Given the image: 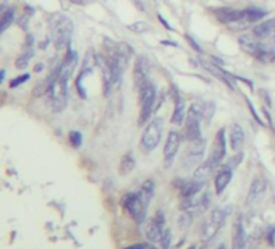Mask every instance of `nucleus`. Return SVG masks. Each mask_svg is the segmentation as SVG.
<instances>
[{"instance_id": "1", "label": "nucleus", "mask_w": 275, "mask_h": 249, "mask_svg": "<svg viewBox=\"0 0 275 249\" xmlns=\"http://www.w3.org/2000/svg\"><path fill=\"white\" fill-rule=\"evenodd\" d=\"M241 49L256 57L257 60L264 63H271L275 60V39H259L254 34H245L240 36Z\"/></svg>"}, {"instance_id": "2", "label": "nucleus", "mask_w": 275, "mask_h": 249, "mask_svg": "<svg viewBox=\"0 0 275 249\" xmlns=\"http://www.w3.org/2000/svg\"><path fill=\"white\" fill-rule=\"evenodd\" d=\"M52 28V41L59 50L70 47L71 34H73V21L65 15H55L50 23Z\"/></svg>"}, {"instance_id": "3", "label": "nucleus", "mask_w": 275, "mask_h": 249, "mask_svg": "<svg viewBox=\"0 0 275 249\" xmlns=\"http://www.w3.org/2000/svg\"><path fill=\"white\" fill-rule=\"evenodd\" d=\"M227 209H222V207H215L214 210H210L209 217L203 222V225H201V230H199V235H201V240L204 243H209L212 241L214 238L217 236V233H219L222 228H224L225 222H227Z\"/></svg>"}, {"instance_id": "4", "label": "nucleus", "mask_w": 275, "mask_h": 249, "mask_svg": "<svg viewBox=\"0 0 275 249\" xmlns=\"http://www.w3.org/2000/svg\"><path fill=\"white\" fill-rule=\"evenodd\" d=\"M139 100H141V109H139V118H138V123L141 126L146 125L147 121H149L151 115L154 113V109L157 110L156 107V100H157V89L152 83H146L144 86L141 89V96H139Z\"/></svg>"}, {"instance_id": "5", "label": "nucleus", "mask_w": 275, "mask_h": 249, "mask_svg": "<svg viewBox=\"0 0 275 249\" xmlns=\"http://www.w3.org/2000/svg\"><path fill=\"white\" fill-rule=\"evenodd\" d=\"M162 133H163V118H154L146 126L144 133L141 136V142H139L141 149L147 154L154 151L162 139Z\"/></svg>"}, {"instance_id": "6", "label": "nucleus", "mask_w": 275, "mask_h": 249, "mask_svg": "<svg viewBox=\"0 0 275 249\" xmlns=\"http://www.w3.org/2000/svg\"><path fill=\"white\" fill-rule=\"evenodd\" d=\"M121 204L126 209V212L133 217V220L136 222L138 225H142V222L146 220L147 210H149V205H147L144 201L141 199L139 193H128L123 196L121 199Z\"/></svg>"}, {"instance_id": "7", "label": "nucleus", "mask_w": 275, "mask_h": 249, "mask_svg": "<svg viewBox=\"0 0 275 249\" xmlns=\"http://www.w3.org/2000/svg\"><path fill=\"white\" fill-rule=\"evenodd\" d=\"M201 118H203V112H201L199 105H191L184 118V137L191 142L199 139L201 136Z\"/></svg>"}, {"instance_id": "8", "label": "nucleus", "mask_w": 275, "mask_h": 249, "mask_svg": "<svg viewBox=\"0 0 275 249\" xmlns=\"http://www.w3.org/2000/svg\"><path fill=\"white\" fill-rule=\"evenodd\" d=\"M49 97H50V105L55 112H62L67 107V99H68V81L63 79H57V81L49 88Z\"/></svg>"}, {"instance_id": "9", "label": "nucleus", "mask_w": 275, "mask_h": 249, "mask_svg": "<svg viewBox=\"0 0 275 249\" xmlns=\"http://www.w3.org/2000/svg\"><path fill=\"white\" fill-rule=\"evenodd\" d=\"M225 156H227V137H225V130L222 128V130L217 131L215 139H214V146H212V152H210L207 160L210 162V165L217 170V168H220V165L224 163Z\"/></svg>"}, {"instance_id": "10", "label": "nucleus", "mask_w": 275, "mask_h": 249, "mask_svg": "<svg viewBox=\"0 0 275 249\" xmlns=\"http://www.w3.org/2000/svg\"><path fill=\"white\" fill-rule=\"evenodd\" d=\"M206 151V141L204 137H199L196 141H191V146L188 147L186 154L183 157V167L184 168H194L198 167L204 157Z\"/></svg>"}, {"instance_id": "11", "label": "nucleus", "mask_w": 275, "mask_h": 249, "mask_svg": "<svg viewBox=\"0 0 275 249\" xmlns=\"http://www.w3.org/2000/svg\"><path fill=\"white\" fill-rule=\"evenodd\" d=\"M165 228H167V226H165V215H163L162 210H159L154 219H152L146 226L147 240H149L151 243H160L162 235H163V231H165Z\"/></svg>"}, {"instance_id": "12", "label": "nucleus", "mask_w": 275, "mask_h": 249, "mask_svg": "<svg viewBox=\"0 0 275 249\" xmlns=\"http://www.w3.org/2000/svg\"><path fill=\"white\" fill-rule=\"evenodd\" d=\"M180 146H182V135L178 131H170L165 141V147H163V160H165L167 168L172 167V162L175 160Z\"/></svg>"}, {"instance_id": "13", "label": "nucleus", "mask_w": 275, "mask_h": 249, "mask_svg": "<svg viewBox=\"0 0 275 249\" xmlns=\"http://www.w3.org/2000/svg\"><path fill=\"white\" fill-rule=\"evenodd\" d=\"M266 191H267L266 180H264V177H256L251 181L250 193H248V199H246L248 205H254L261 203L264 199V196H266Z\"/></svg>"}, {"instance_id": "14", "label": "nucleus", "mask_w": 275, "mask_h": 249, "mask_svg": "<svg viewBox=\"0 0 275 249\" xmlns=\"http://www.w3.org/2000/svg\"><path fill=\"white\" fill-rule=\"evenodd\" d=\"M78 67V54L73 49L68 47L67 49V55L63 58L62 62V67H60V79L63 81H70V78L73 75V71H75V68Z\"/></svg>"}, {"instance_id": "15", "label": "nucleus", "mask_w": 275, "mask_h": 249, "mask_svg": "<svg viewBox=\"0 0 275 249\" xmlns=\"http://www.w3.org/2000/svg\"><path fill=\"white\" fill-rule=\"evenodd\" d=\"M147 75H149V65H147V60L144 57H138L135 62V70H133V79H135V86L139 89H142L147 81Z\"/></svg>"}, {"instance_id": "16", "label": "nucleus", "mask_w": 275, "mask_h": 249, "mask_svg": "<svg viewBox=\"0 0 275 249\" xmlns=\"http://www.w3.org/2000/svg\"><path fill=\"white\" fill-rule=\"evenodd\" d=\"M231 177H233V168L229 165H222L219 168V172L215 173L214 178V184H215V193L217 194H224V191L227 189V186L231 181Z\"/></svg>"}, {"instance_id": "17", "label": "nucleus", "mask_w": 275, "mask_h": 249, "mask_svg": "<svg viewBox=\"0 0 275 249\" xmlns=\"http://www.w3.org/2000/svg\"><path fill=\"white\" fill-rule=\"evenodd\" d=\"M246 243L248 236L245 225H243V219L238 217L233 225V231H231V249H246Z\"/></svg>"}, {"instance_id": "18", "label": "nucleus", "mask_w": 275, "mask_h": 249, "mask_svg": "<svg viewBox=\"0 0 275 249\" xmlns=\"http://www.w3.org/2000/svg\"><path fill=\"white\" fill-rule=\"evenodd\" d=\"M214 13H215V17L225 24L236 23V21L245 18V10H238V8H225V7L224 8H215Z\"/></svg>"}, {"instance_id": "19", "label": "nucleus", "mask_w": 275, "mask_h": 249, "mask_svg": "<svg viewBox=\"0 0 275 249\" xmlns=\"http://www.w3.org/2000/svg\"><path fill=\"white\" fill-rule=\"evenodd\" d=\"M252 34L259 39H275V18L256 24L252 28Z\"/></svg>"}, {"instance_id": "20", "label": "nucleus", "mask_w": 275, "mask_h": 249, "mask_svg": "<svg viewBox=\"0 0 275 249\" xmlns=\"http://www.w3.org/2000/svg\"><path fill=\"white\" fill-rule=\"evenodd\" d=\"M206 184L196 181V180H186V181H182L180 184V193H182L183 199H189V198H196V196L203 191Z\"/></svg>"}, {"instance_id": "21", "label": "nucleus", "mask_w": 275, "mask_h": 249, "mask_svg": "<svg viewBox=\"0 0 275 249\" xmlns=\"http://www.w3.org/2000/svg\"><path fill=\"white\" fill-rule=\"evenodd\" d=\"M229 141H230V147L233 149L235 152H240V149L245 144V131L238 123H233L230 126V136H229Z\"/></svg>"}, {"instance_id": "22", "label": "nucleus", "mask_w": 275, "mask_h": 249, "mask_svg": "<svg viewBox=\"0 0 275 249\" xmlns=\"http://www.w3.org/2000/svg\"><path fill=\"white\" fill-rule=\"evenodd\" d=\"M203 67L206 68V70H209L212 75L217 78V79H220V81H224L227 86H229L230 89H235V83L231 81V78L229 73H225L224 70H220V65H214L212 62H203Z\"/></svg>"}, {"instance_id": "23", "label": "nucleus", "mask_w": 275, "mask_h": 249, "mask_svg": "<svg viewBox=\"0 0 275 249\" xmlns=\"http://www.w3.org/2000/svg\"><path fill=\"white\" fill-rule=\"evenodd\" d=\"M215 168L210 165L209 160H206L204 163H199V165L196 167V170H194V175H193V180H196V181L206 184L209 181L210 175L214 173Z\"/></svg>"}, {"instance_id": "24", "label": "nucleus", "mask_w": 275, "mask_h": 249, "mask_svg": "<svg viewBox=\"0 0 275 249\" xmlns=\"http://www.w3.org/2000/svg\"><path fill=\"white\" fill-rule=\"evenodd\" d=\"M186 104H184V99L182 96H175V109H173V115H172V123L173 125H182V121L186 118Z\"/></svg>"}, {"instance_id": "25", "label": "nucleus", "mask_w": 275, "mask_h": 249, "mask_svg": "<svg viewBox=\"0 0 275 249\" xmlns=\"http://www.w3.org/2000/svg\"><path fill=\"white\" fill-rule=\"evenodd\" d=\"M138 193H139L141 199L144 201L147 205H151V201L154 198V193H156V184L152 180H146L144 183L141 184V188L138 189Z\"/></svg>"}, {"instance_id": "26", "label": "nucleus", "mask_w": 275, "mask_h": 249, "mask_svg": "<svg viewBox=\"0 0 275 249\" xmlns=\"http://www.w3.org/2000/svg\"><path fill=\"white\" fill-rule=\"evenodd\" d=\"M135 157H133V154L128 152V154H125L123 157H121V160H120V173L121 175H128L131 170L135 168Z\"/></svg>"}, {"instance_id": "27", "label": "nucleus", "mask_w": 275, "mask_h": 249, "mask_svg": "<svg viewBox=\"0 0 275 249\" xmlns=\"http://www.w3.org/2000/svg\"><path fill=\"white\" fill-rule=\"evenodd\" d=\"M267 10L264 8H246L245 10V18L250 21V23H256V21H261L262 18H266Z\"/></svg>"}, {"instance_id": "28", "label": "nucleus", "mask_w": 275, "mask_h": 249, "mask_svg": "<svg viewBox=\"0 0 275 249\" xmlns=\"http://www.w3.org/2000/svg\"><path fill=\"white\" fill-rule=\"evenodd\" d=\"M13 20H15V10L13 8L3 10L2 20H0V33H5L13 24Z\"/></svg>"}, {"instance_id": "29", "label": "nucleus", "mask_w": 275, "mask_h": 249, "mask_svg": "<svg viewBox=\"0 0 275 249\" xmlns=\"http://www.w3.org/2000/svg\"><path fill=\"white\" fill-rule=\"evenodd\" d=\"M34 55V50H33V47L31 45H26L24 47V52L21 54L18 58H17V63H15V67L20 68V70H23V68L28 67V63H29V58Z\"/></svg>"}, {"instance_id": "30", "label": "nucleus", "mask_w": 275, "mask_h": 249, "mask_svg": "<svg viewBox=\"0 0 275 249\" xmlns=\"http://www.w3.org/2000/svg\"><path fill=\"white\" fill-rule=\"evenodd\" d=\"M160 248L162 249H170V245H172V231L170 228H165V231H163V235H162V240H160Z\"/></svg>"}, {"instance_id": "31", "label": "nucleus", "mask_w": 275, "mask_h": 249, "mask_svg": "<svg viewBox=\"0 0 275 249\" xmlns=\"http://www.w3.org/2000/svg\"><path fill=\"white\" fill-rule=\"evenodd\" d=\"M201 107V112H203V116L206 120H210L212 118V113H214V104L212 102H207V104H203V105H199Z\"/></svg>"}, {"instance_id": "32", "label": "nucleus", "mask_w": 275, "mask_h": 249, "mask_svg": "<svg viewBox=\"0 0 275 249\" xmlns=\"http://www.w3.org/2000/svg\"><path fill=\"white\" fill-rule=\"evenodd\" d=\"M29 78H31V76L28 75V73H24V75H20V76H17L15 79H12V81H10V88H12V89H15V88H20L23 83L29 81Z\"/></svg>"}, {"instance_id": "33", "label": "nucleus", "mask_w": 275, "mask_h": 249, "mask_svg": "<svg viewBox=\"0 0 275 249\" xmlns=\"http://www.w3.org/2000/svg\"><path fill=\"white\" fill-rule=\"evenodd\" d=\"M70 142H71V146L75 147V149H78L79 146H81V142H83V136L81 133H78V131H71L70 133Z\"/></svg>"}, {"instance_id": "34", "label": "nucleus", "mask_w": 275, "mask_h": 249, "mask_svg": "<svg viewBox=\"0 0 275 249\" xmlns=\"http://www.w3.org/2000/svg\"><path fill=\"white\" fill-rule=\"evenodd\" d=\"M130 29H131V31H138V33H142V31H147V29H149V26L144 24V23H141V21H138L136 24H131V26H130Z\"/></svg>"}, {"instance_id": "35", "label": "nucleus", "mask_w": 275, "mask_h": 249, "mask_svg": "<svg viewBox=\"0 0 275 249\" xmlns=\"http://www.w3.org/2000/svg\"><path fill=\"white\" fill-rule=\"evenodd\" d=\"M241 158H243V154H241V152H238V154H236V157H235V158H231V160H230L229 163H227V165L231 167V168H235V167L238 165V163L241 162Z\"/></svg>"}, {"instance_id": "36", "label": "nucleus", "mask_w": 275, "mask_h": 249, "mask_svg": "<svg viewBox=\"0 0 275 249\" xmlns=\"http://www.w3.org/2000/svg\"><path fill=\"white\" fill-rule=\"evenodd\" d=\"M246 104H248V107H250V110H251V113H252V116H254V118L259 121V123L262 125V121H261V118H259V115L256 113V110H254V107H252V104H251V100L250 99H246Z\"/></svg>"}, {"instance_id": "37", "label": "nucleus", "mask_w": 275, "mask_h": 249, "mask_svg": "<svg viewBox=\"0 0 275 249\" xmlns=\"http://www.w3.org/2000/svg\"><path fill=\"white\" fill-rule=\"evenodd\" d=\"M125 249H146V245H142V243H136V245H131Z\"/></svg>"}, {"instance_id": "38", "label": "nucleus", "mask_w": 275, "mask_h": 249, "mask_svg": "<svg viewBox=\"0 0 275 249\" xmlns=\"http://www.w3.org/2000/svg\"><path fill=\"white\" fill-rule=\"evenodd\" d=\"M186 39L189 41V44H191V45L194 47V49H196L198 52H201V49H199V45H198V44H196V42H194V41H193L191 38H189V36H186Z\"/></svg>"}, {"instance_id": "39", "label": "nucleus", "mask_w": 275, "mask_h": 249, "mask_svg": "<svg viewBox=\"0 0 275 249\" xmlns=\"http://www.w3.org/2000/svg\"><path fill=\"white\" fill-rule=\"evenodd\" d=\"M159 20H160V21H162V24H163V26H165V28H168V29H172V26H170V24H168V23H167V21H165V20H163V18L160 17V15H159Z\"/></svg>"}, {"instance_id": "40", "label": "nucleus", "mask_w": 275, "mask_h": 249, "mask_svg": "<svg viewBox=\"0 0 275 249\" xmlns=\"http://www.w3.org/2000/svg\"><path fill=\"white\" fill-rule=\"evenodd\" d=\"M73 3H79V5H86L89 0H71Z\"/></svg>"}, {"instance_id": "41", "label": "nucleus", "mask_w": 275, "mask_h": 249, "mask_svg": "<svg viewBox=\"0 0 275 249\" xmlns=\"http://www.w3.org/2000/svg\"><path fill=\"white\" fill-rule=\"evenodd\" d=\"M162 44L163 45H173V47H177L175 42H172V41H162Z\"/></svg>"}, {"instance_id": "42", "label": "nucleus", "mask_w": 275, "mask_h": 249, "mask_svg": "<svg viewBox=\"0 0 275 249\" xmlns=\"http://www.w3.org/2000/svg\"><path fill=\"white\" fill-rule=\"evenodd\" d=\"M42 68H44V65H42V63H39V65H36V68H34V70H36V71H41Z\"/></svg>"}, {"instance_id": "43", "label": "nucleus", "mask_w": 275, "mask_h": 249, "mask_svg": "<svg viewBox=\"0 0 275 249\" xmlns=\"http://www.w3.org/2000/svg\"><path fill=\"white\" fill-rule=\"evenodd\" d=\"M3 79H5V71L0 73V83H3Z\"/></svg>"}, {"instance_id": "44", "label": "nucleus", "mask_w": 275, "mask_h": 249, "mask_svg": "<svg viewBox=\"0 0 275 249\" xmlns=\"http://www.w3.org/2000/svg\"><path fill=\"white\" fill-rule=\"evenodd\" d=\"M215 249H227V246L224 245V243H222V245H220V246H217Z\"/></svg>"}, {"instance_id": "45", "label": "nucleus", "mask_w": 275, "mask_h": 249, "mask_svg": "<svg viewBox=\"0 0 275 249\" xmlns=\"http://www.w3.org/2000/svg\"><path fill=\"white\" fill-rule=\"evenodd\" d=\"M146 249H154V248H147V246H146Z\"/></svg>"}, {"instance_id": "46", "label": "nucleus", "mask_w": 275, "mask_h": 249, "mask_svg": "<svg viewBox=\"0 0 275 249\" xmlns=\"http://www.w3.org/2000/svg\"><path fill=\"white\" fill-rule=\"evenodd\" d=\"M189 249H194V246H191V248H189Z\"/></svg>"}]
</instances>
